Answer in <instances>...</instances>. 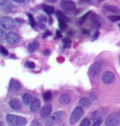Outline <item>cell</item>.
Here are the masks:
<instances>
[{"label": "cell", "mask_w": 120, "mask_h": 126, "mask_svg": "<svg viewBox=\"0 0 120 126\" xmlns=\"http://www.w3.org/2000/svg\"><path fill=\"white\" fill-rule=\"evenodd\" d=\"M119 62H120V59H119Z\"/></svg>", "instance_id": "43"}, {"label": "cell", "mask_w": 120, "mask_h": 126, "mask_svg": "<svg viewBox=\"0 0 120 126\" xmlns=\"http://www.w3.org/2000/svg\"><path fill=\"white\" fill-rule=\"evenodd\" d=\"M91 20L93 21V24H94L95 27H97L98 28L99 26H100V23H99V21L97 20V17L95 15H93L92 16H91Z\"/></svg>", "instance_id": "22"}, {"label": "cell", "mask_w": 120, "mask_h": 126, "mask_svg": "<svg viewBox=\"0 0 120 126\" xmlns=\"http://www.w3.org/2000/svg\"><path fill=\"white\" fill-rule=\"evenodd\" d=\"M59 19V26H60V29L61 30H66V21L65 19Z\"/></svg>", "instance_id": "21"}, {"label": "cell", "mask_w": 120, "mask_h": 126, "mask_svg": "<svg viewBox=\"0 0 120 126\" xmlns=\"http://www.w3.org/2000/svg\"><path fill=\"white\" fill-rule=\"evenodd\" d=\"M50 34H51V33H50V31H46L45 33H44V34H43L42 37H43V38H46V37H48L49 35H50Z\"/></svg>", "instance_id": "32"}, {"label": "cell", "mask_w": 120, "mask_h": 126, "mask_svg": "<svg viewBox=\"0 0 120 126\" xmlns=\"http://www.w3.org/2000/svg\"><path fill=\"white\" fill-rule=\"evenodd\" d=\"M49 2H51V3H55V2L56 1V0H48Z\"/></svg>", "instance_id": "37"}, {"label": "cell", "mask_w": 120, "mask_h": 126, "mask_svg": "<svg viewBox=\"0 0 120 126\" xmlns=\"http://www.w3.org/2000/svg\"><path fill=\"white\" fill-rule=\"evenodd\" d=\"M99 1H100V2H102V1H104V0H99Z\"/></svg>", "instance_id": "39"}, {"label": "cell", "mask_w": 120, "mask_h": 126, "mask_svg": "<svg viewBox=\"0 0 120 126\" xmlns=\"http://www.w3.org/2000/svg\"><path fill=\"white\" fill-rule=\"evenodd\" d=\"M83 115V109L81 106L76 107V109L73 110L72 115L70 118V124L71 125H75L77 122L80 120V119Z\"/></svg>", "instance_id": "3"}, {"label": "cell", "mask_w": 120, "mask_h": 126, "mask_svg": "<svg viewBox=\"0 0 120 126\" xmlns=\"http://www.w3.org/2000/svg\"><path fill=\"white\" fill-rule=\"evenodd\" d=\"M50 53V50H49V49H46V50H45L44 52H43V54L45 55V56H49Z\"/></svg>", "instance_id": "33"}, {"label": "cell", "mask_w": 120, "mask_h": 126, "mask_svg": "<svg viewBox=\"0 0 120 126\" xmlns=\"http://www.w3.org/2000/svg\"><path fill=\"white\" fill-rule=\"evenodd\" d=\"M83 1H87H87H89V0H83Z\"/></svg>", "instance_id": "38"}, {"label": "cell", "mask_w": 120, "mask_h": 126, "mask_svg": "<svg viewBox=\"0 0 120 126\" xmlns=\"http://www.w3.org/2000/svg\"><path fill=\"white\" fill-rule=\"evenodd\" d=\"M120 122V112L112 113L105 120L106 126H115Z\"/></svg>", "instance_id": "4"}, {"label": "cell", "mask_w": 120, "mask_h": 126, "mask_svg": "<svg viewBox=\"0 0 120 126\" xmlns=\"http://www.w3.org/2000/svg\"><path fill=\"white\" fill-rule=\"evenodd\" d=\"M6 121L9 126H24L27 124V120L24 117L14 114H8L6 116Z\"/></svg>", "instance_id": "1"}, {"label": "cell", "mask_w": 120, "mask_h": 126, "mask_svg": "<svg viewBox=\"0 0 120 126\" xmlns=\"http://www.w3.org/2000/svg\"><path fill=\"white\" fill-rule=\"evenodd\" d=\"M26 66L30 68V69H33V68L35 67V64H34L33 62H28L27 63H26Z\"/></svg>", "instance_id": "28"}, {"label": "cell", "mask_w": 120, "mask_h": 126, "mask_svg": "<svg viewBox=\"0 0 120 126\" xmlns=\"http://www.w3.org/2000/svg\"><path fill=\"white\" fill-rule=\"evenodd\" d=\"M22 100L24 105H30L32 103V102L34 101L33 96L30 93H24L22 96Z\"/></svg>", "instance_id": "13"}, {"label": "cell", "mask_w": 120, "mask_h": 126, "mask_svg": "<svg viewBox=\"0 0 120 126\" xmlns=\"http://www.w3.org/2000/svg\"><path fill=\"white\" fill-rule=\"evenodd\" d=\"M9 105L11 109H15V110H19V109H21V108H22L21 103H20L19 101L16 98L11 99V100L9 102Z\"/></svg>", "instance_id": "12"}, {"label": "cell", "mask_w": 120, "mask_h": 126, "mask_svg": "<svg viewBox=\"0 0 120 126\" xmlns=\"http://www.w3.org/2000/svg\"><path fill=\"white\" fill-rule=\"evenodd\" d=\"M98 36H99V32L97 31L96 33L94 34V36H93V38H92V40H95L96 39H97V38H98Z\"/></svg>", "instance_id": "34"}, {"label": "cell", "mask_w": 120, "mask_h": 126, "mask_svg": "<svg viewBox=\"0 0 120 126\" xmlns=\"http://www.w3.org/2000/svg\"><path fill=\"white\" fill-rule=\"evenodd\" d=\"M1 8H2V10H3L4 13L6 14H9L10 12L13 11V4H12L9 1H6V0H1Z\"/></svg>", "instance_id": "9"}, {"label": "cell", "mask_w": 120, "mask_h": 126, "mask_svg": "<svg viewBox=\"0 0 120 126\" xmlns=\"http://www.w3.org/2000/svg\"><path fill=\"white\" fill-rule=\"evenodd\" d=\"M61 37V33H60V30H58V31H56V38H60Z\"/></svg>", "instance_id": "35"}, {"label": "cell", "mask_w": 120, "mask_h": 126, "mask_svg": "<svg viewBox=\"0 0 120 126\" xmlns=\"http://www.w3.org/2000/svg\"><path fill=\"white\" fill-rule=\"evenodd\" d=\"M13 1L16 2V3H24V0H13Z\"/></svg>", "instance_id": "36"}, {"label": "cell", "mask_w": 120, "mask_h": 126, "mask_svg": "<svg viewBox=\"0 0 120 126\" xmlns=\"http://www.w3.org/2000/svg\"><path fill=\"white\" fill-rule=\"evenodd\" d=\"M88 15H89V13H87V14H86L84 16H82V18L80 19V20H79V24H83V22L86 20V19L87 18V16H88Z\"/></svg>", "instance_id": "29"}, {"label": "cell", "mask_w": 120, "mask_h": 126, "mask_svg": "<svg viewBox=\"0 0 120 126\" xmlns=\"http://www.w3.org/2000/svg\"><path fill=\"white\" fill-rule=\"evenodd\" d=\"M103 9H106L107 11L112 12V13H118L119 12V9L115 6H112V5H105L103 7Z\"/></svg>", "instance_id": "20"}, {"label": "cell", "mask_w": 120, "mask_h": 126, "mask_svg": "<svg viewBox=\"0 0 120 126\" xmlns=\"http://www.w3.org/2000/svg\"><path fill=\"white\" fill-rule=\"evenodd\" d=\"M66 116L65 111H58L55 113L52 116L48 118L45 120V125L47 126H54L57 124H60Z\"/></svg>", "instance_id": "2"}, {"label": "cell", "mask_w": 120, "mask_h": 126, "mask_svg": "<svg viewBox=\"0 0 120 126\" xmlns=\"http://www.w3.org/2000/svg\"><path fill=\"white\" fill-rule=\"evenodd\" d=\"M60 7L66 12H72L76 9V4L72 0H61Z\"/></svg>", "instance_id": "6"}, {"label": "cell", "mask_w": 120, "mask_h": 126, "mask_svg": "<svg viewBox=\"0 0 120 126\" xmlns=\"http://www.w3.org/2000/svg\"><path fill=\"white\" fill-rule=\"evenodd\" d=\"M63 45H64L65 48H69L71 46V40L69 38H65L63 40Z\"/></svg>", "instance_id": "24"}, {"label": "cell", "mask_w": 120, "mask_h": 126, "mask_svg": "<svg viewBox=\"0 0 120 126\" xmlns=\"http://www.w3.org/2000/svg\"><path fill=\"white\" fill-rule=\"evenodd\" d=\"M119 27H120V24H119Z\"/></svg>", "instance_id": "41"}, {"label": "cell", "mask_w": 120, "mask_h": 126, "mask_svg": "<svg viewBox=\"0 0 120 126\" xmlns=\"http://www.w3.org/2000/svg\"><path fill=\"white\" fill-rule=\"evenodd\" d=\"M40 101L38 98L34 99V101L32 102V103L30 104V111L31 112H36L40 109Z\"/></svg>", "instance_id": "16"}, {"label": "cell", "mask_w": 120, "mask_h": 126, "mask_svg": "<svg viewBox=\"0 0 120 126\" xmlns=\"http://www.w3.org/2000/svg\"><path fill=\"white\" fill-rule=\"evenodd\" d=\"M1 54L3 55V56H7V55L9 54L8 50H6V49L3 47V46H1Z\"/></svg>", "instance_id": "30"}, {"label": "cell", "mask_w": 120, "mask_h": 126, "mask_svg": "<svg viewBox=\"0 0 120 126\" xmlns=\"http://www.w3.org/2000/svg\"><path fill=\"white\" fill-rule=\"evenodd\" d=\"M39 47H40V44L37 41H34L28 46V50H29L30 53H34L38 50Z\"/></svg>", "instance_id": "17"}, {"label": "cell", "mask_w": 120, "mask_h": 126, "mask_svg": "<svg viewBox=\"0 0 120 126\" xmlns=\"http://www.w3.org/2000/svg\"><path fill=\"white\" fill-rule=\"evenodd\" d=\"M51 111H52L51 105H50V104L45 105V106H44L41 109V110H40V116L43 117V118L48 117L49 115L51 113Z\"/></svg>", "instance_id": "11"}, {"label": "cell", "mask_w": 120, "mask_h": 126, "mask_svg": "<svg viewBox=\"0 0 120 126\" xmlns=\"http://www.w3.org/2000/svg\"><path fill=\"white\" fill-rule=\"evenodd\" d=\"M0 125H1V126H3V124H2V123H1V124H0Z\"/></svg>", "instance_id": "40"}, {"label": "cell", "mask_w": 120, "mask_h": 126, "mask_svg": "<svg viewBox=\"0 0 120 126\" xmlns=\"http://www.w3.org/2000/svg\"><path fill=\"white\" fill-rule=\"evenodd\" d=\"M28 17H29L30 24L32 26V27H34V26H35V24H36V23H35V20H34L33 15H30V14H28Z\"/></svg>", "instance_id": "23"}, {"label": "cell", "mask_w": 120, "mask_h": 126, "mask_svg": "<svg viewBox=\"0 0 120 126\" xmlns=\"http://www.w3.org/2000/svg\"><path fill=\"white\" fill-rule=\"evenodd\" d=\"M115 80V75L112 72H106L102 77V81L105 83V84H110L113 82Z\"/></svg>", "instance_id": "8"}, {"label": "cell", "mask_w": 120, "mask_h": 126, "mask_svg": "<svg viewBox=\"0 0 120 126\" xmlns=\"http://www.w3.org/2000/svg\"><path fill=\"white\" fill-rule=\"evenodd\" d=\"M43 97H44V99H45V101L50 100V99H51V93H50V91H47L46 93H44Z\"/></svg>", "instance_id": "25"}, {"label": "cell", "mask_w": 120, "mask_h": 126, "mask_svg": "<svg viewBox=\"0 0 120 126\" xmlns=\"http://www.w3.org/2000/svg\"><path fill=\"white\" fill-rule=\"evenodd\" d=\"M80 104L82 105V107L87 108L91 104V101L89 100V98H87V97H82L80 100Z\"/></svg>", "instance_id": "19"}, {"label": "cell", "mask_w": 120, "mask_h": 126, "mask_svg": "<svg viewBox=\"0 0 120 126\" xmlns=\"http://www.w3.org/2000/svg\"><path fill=\"white\" fill-rule=\"evenodd\" d=\"M1 25L5 30H12L15 28V22L13 19H11L9 17H2Z\"/></svg>", "instance_id": "5"}, {"label": "cell", "mask_w": 120, "mask_h": 126, "mask_svg": "<svg viewBox=\"0 0 120 126\" xmlns=\"http://www.w3.org/2000/svg\"><path fill=\"white\" fill-rule=\"evenodd\" d=\"M111 21H113V22H116V21H119L120 20V16H117V15H113V16H110L108 18Z\"/></svg>", "instance_id": "27"}, {"label": "cell", "mask_w": 120, "mask_h": 126, "mask_svg": "<svg viewBox=\"0 0 120 126\" xmlns=\"http://www.w3.org/2000/svg\"><path fill=\"white\" fill-rule=\"evenodd\" d=\"M80 126H90V120L88 119H84L81 123Z\"/></svg>", "instance_id": "26"}, {"label": "cell", "mask_w": 120, "mask_h": 126, "mask_svg": "<svg viewBox=\"0 0 120 126\" xmlns=\"http://www.w3.org/2000/svg\"><path fill=\"white\" fill-rule=\"evenodd\" d=\"M43 9L47 15H51L55 12V8L50 5H43Z\"/></svg>", "instance_id": "18"}, {"label": "cell", "mask_w": 120, "mask_h": 126, "mask_svg": "<svg viewBox=\"0 0 120 126\" xmlns=\"http://www.w3.org/2000/svg\"><path fill=\"white\" fill-rule=\"evenodd\" d=\"M20 88H21V84L19 83V82H18L16 80H11L9 85L10 90L13 91V92H15V91H19Z\"/></svg>", "instance_id": "14"}, {"label": "cell", "mask_w": 120, "mask_h": 126, "mask_svg": "<svg viewBox=\"0 0 120 126\" xmlns=\"http://www.w3.org/2000/svg\"><path fill=\"white\" fill-rule=\"evenodd\" d=\"M6 41L8 42L10 45H15L16 43H18L19 40V37L17 34L15 33V32H9V33L7 34L5 37Z\"/></svg>", "instance_id": "7"}, {"label": "cell", "mask_w": 120, "mask_h": 126, "mask_svg": "<svg viewBox=\"0 0 120 126\" xmlns=\"http://www.w3.org/2000/svg\"><path fill=\"white\" fill-rule=\"evenodd\" d=\"M102 68V64L100 62H96L94 64L91 65V66L90 67V73L92 77H97L99 74Z\"/></svg>", "instance_id": "10"}, {"label": "cell", "mask_w": 120, "mask_h": 126, "mask_svg": "<svg viewBox=\"0 0 120 126\" xmlns=\"http://www.w3.org/2000/svg\"><path fill=\"white\" fill-rule=\"evenodd\" d=\"M101 123H102V119H98V120H97L96 122H95V123L93 124L92 126H99Z\"/></svg>", "instance_id": "31"}, {"label": "cell", "mask_w": 120, "mask_h": 126, "mask_svg": "<svg viewBox=\"0 0 120 126\" xmlns=\"http://www.w3.org/2000/svg\"><path fill=\"white\" fill-rule=\"evenodd\" d=\"M81 1H83V0H81Z\"/></svg>", "instance_id": "42"}, {"label": "cell", "mask_w": 120, "mask_h": 126, "mask_svg": "<svg viewBox=\"0 0 120 126\" xmlns=\"http://www.w3.org/2000/svg\"><path fill=\"white\" fill-rule=\"evenodd\" d=\"M71 102V96L68 93H64L60 97V103L62 105H67Z\"/></svg>", "instance_id": "15"}]
</instances>
